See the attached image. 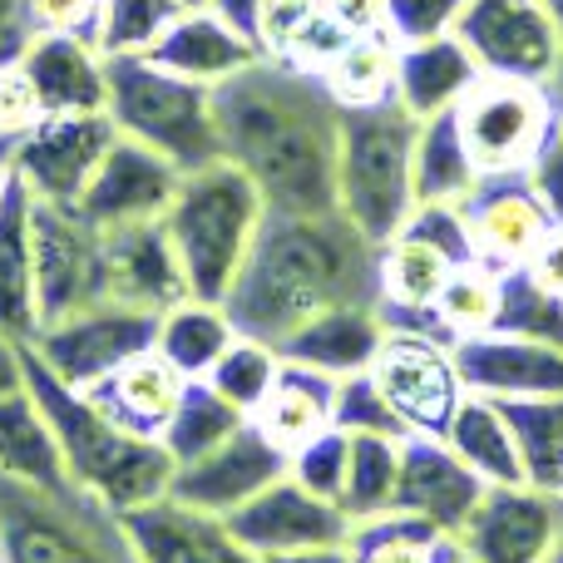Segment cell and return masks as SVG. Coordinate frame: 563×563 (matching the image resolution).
I'll list each match as a JSON object with an SVG mask.
<instances>
[{"mask_svg":"<svg viewBox=\"0 0 563 563\" xmlns=\"http://www.w3.org/2000/svg\"><path fill=\"white\" fill-rule=\"evenodd\" d=\"M178 5H184V10H194V5H208V0H178Z\"/></svg>","mask_w":563,"mask_h":563,"instance_id":"94428289","label":"cell"},{"mask_svg":"<svg viewBox=\"0 0 563 563\" xmlns=\"http://www.w3.org/2000/svg\"><path fill=\"white\" fill-rule=\"evenodd\" d=\"M440 440H445L485 485H525L519 455H515V435H509V426H505L499 400L470 396L465 390V400L455 406V416H450V426Z\"/></svg>","mask_w":563,"mask_h":563,"instance_id":"1f68e13d","label":"cell"},{"mask_svg":"<svg viewBox=\"0 0 563 563\" xmlns=\"http://www.w3.org/2000/svg\"><path fill=\"white\" fill-rule=\"evenodd\" d=\"M559 95L549 85H529V79H495L479 75L455 104V124L465 139L470 158H475L479 178L499 174H525L529 158L539 154L544 134L559 119Z\"/></svg>","mask_w":563,"mask_h":563,"instance_id":"ba28073f","label":"cell"},{"mask_svg":"<svg viewBox=\"0 0 563 563\" xmlns=\"http://www.w3.org/2000/svg\"><path fill=\"white\" fill-rule=\"evenodd\" d=\"M479 495H485V479L440 435H416V430L400 435V470H396V495H390L396 515L420 519V525L455 539V529L470 519Z\"/></svg>","mask_w":563,"mask_h":563,"instance_id":"ac0fdd59","label":"cell"},{"mask_svg":"<svg viewBox=\"0 0 563 563\" xmlns=\"http://www.w3.org/2000/svg\"><path fill=\"white\" fill-rule=\"evenodd\" d=\"M119 525L139 563H263L253 549L238 544L228 519L188 509L168 495L134 515H119Z\"/></svg>","mask_w":563,"mask_h":563,"instance_id":"44dd1931","label":"cell"},{"mask_svg":"<svg viewBox=\"0 0 563 563\" xmlns=\"http://www.w3.org/2000/svg\"><path fill=\"white\" fill-rule=\"evenodd\" d=\"M563 529V499L534 485H485L455 529L465 563H544Z\"/></svg>","mask_w":563,"mask_h":563,"instance_id":"4fadbf2b","label":"cell"},{"mask_svg":"<svg viewBox=\"0 0 563 563\" xmlns=\"http://www.w3.org/2000/svg\"><path fill=\"white\" fill-rule=\"evenodd\" d=\"M218 144L253 178L267 213H336V139L341 104L321 75L277 55L213 89Z\"/></svg>","mask_w":563,"mask_h":563,"instance_id":"6da1fadb","label":"cell"},{"mask_svg":"<svg viewBox=\"0 0 563 563\" xmlns=\"http://www.w3.org/2000/svg\"><path fill=\"white\" fill-rule=\"evenodd\" d=\"M263 5L267 0H208V10H218V15H223L233 30H243L253 45H257V20H263Z\"/></svg>","mask_w":563,"mask_h":563,"instance_id":"816d5d0a","label":"cell"},{"mask_svg":"<svg viewBox=\"0 0 563 563\" xmlns=\"http://www.w3.org/2000/svg\"><path fill=\"white\" fill-rule=\"evenodd\" d=\"M544 5H549V10H554V20H559V25H563V0H544Z\"/></svg>","mask_w":563,"mask_h":563,"instance_id":"91938a15","label":"cell"},{"mask_svg":"<svg viewBox=\"0 0 563 563\" xmlns=\"http://www.w3.org/2000/svg\"><path fill=\"white\" fill-rule=\"evenodd\" d=\"M525 178H529V188H534L539 203L549 208V218L563 223V109H559L554 129L544 134V144H539V154L529 158Z\"/></svg>","mask_w":563,"mask_h":563,"instance_id":"7dc6e473","label":"cell"},{"mask_svg":"<svg viewBox=\"0 0 563 563\" xmlns=\"http://www.w3.org/2000/svg\"><path fill=\"white\" fill-rule=\"evenodd\" d=\"M460 386L485 400H529L563 396V346L509 331H479V336L450 341Z\"/></svg>","mask_w":563,"mask_h":563,"instance_id":"d6986e66","label":"cell"},{"mask_svg":"<svg viewBox=\"0 0 563 563\" xmlns=\"http://www.w3.org/2000/svg\"><path fill=\"white\" fill-rule=\"evenodd\" d=\"M228 529L257 559H273V554H291V549H311V544H341L351 534V519L331 499L311 495L291 475H282L267 489H257L243 509H233Z\"/></svg>","mask_w":563,"mask_h":563,"instance_id":"ffe728a7","label":"cell"},{"mask_svg":"<svg viewBox=\"0 0 563 563\" xmlns=\"http://www.w3.org/2000/svg\"><path fill=\"white\" fill-rule=\"evenodd\" d=\"M489 331H509V336H534L563 346V297L544 291L539 282H529L525 267L499 273V311Z\"/></svg>","mask_w":563,"mask_h":563,"instance_id":"60d3db41","label":"cell"},{"mask_svg":"<svg viewBox=\"0 0 563 563\" xmlns=\"http://www.w3.org/2000/svg\"><path fill=\"white\" fill-rule=\"evenodd\" d=\"M277 366H282V356H277L273 346H267V341L233 336V341H228V351H223V356H218L198 380H208V386H213L233 410L253 416V410L263 406L267 386H273Z\"/></svg>","mask_w":563,"mask_h":563,"instance_id":"ab89813d","label":"cell"},{"mask_svg":"<svg viewBox=\"0 0 563 563\" xmlns=\"http://www.w3.org/2000/svg\"><path fill=\"white\" fill-rule=\"evenodd\" d=\"M495 311H499V273H489V267H479V263H465L445 282V291L435 297V307H430L420 331H430V336H440V341L479 336V331L495 327Z\"/></svg>","mask_w":563,"mask_h":563,"instance_id":"f35d334b","label":"cell"},{"mask_svg":"<svg viewBox=\"0 0 563 563\" xmlns=\"http://www.w3.org/2000/svg\"><path fill=\"white\" fill-rule=\"evenodd\" d=\"M184 386H188V376H178L158 351H144V356L124 361L119 371H109L104 380H95L85 396L95 400L114 426L134 430V435H144V440H158L168 416H174L178 396H184Z\"/></svg>","mask_w":563,"mask_h":563,"instance_id":"484cf974","label":"cell"},{"mask_svg":"<svg viewBox=\"0 0 563 563\" xmlns=\"http://www.w3.org/2000/svg\"><path fill=\"white\" fill-rule=\"evenodd\" d=\"M396 35L371 30V35H351L317 75L336 95V104H376V99L396 95Z\"/></svg>","mask_w":563,"mask_h":563,"instance_id":"e575fe53","label":"cell"},{"mask_svg":"<svg viewBox=\"0 0 563 563\" xmlns=\"http://www.w3.org/2000/svg\"><path fill=\"white\" fill-rule=\"evenodd\" d=\"M0 479L25 489H45V495H59L69 485L65 455H59L55 426L45 420L40 400L30 396V386L0 396Z\"/></svg>","mask_w":563,"mask_h":563,"instance_id":"4316f807","label":"cell"},{"mask_svg":"<svg viewBox=\"0 0 563 563\" xmlns=\"http://www.w3.org/2000/svg\"><path fill=\"white\" fill-rule=\"evenodd\" d=\"M400 470V440L396 435H346V475H341L336 509L361 525L390 509Z\"/></svg>","mask_w":563,"mask_h":563,"instance_id":"8d00e7d4","label":"cell"},{"mask_svg":"<svg viewBox=\"0 0 563 563\" xmlns=\"http://www.w3.org/2000/svg\"><path fill=\"white\" fill-rule=\"evenodd\" d=\"M109 144H114L109 114H40L15 139L10 174L35 203H75Z\"/></svg>","mask_w":563,"mask_h":563,"instance_id":"5bb4252c","label":"cell"},{"mask_svg":"<svg viewBox=\"0 0 563 563\" xmlns=\"http://www.w3.org/2000/svg\"><path fill=\"white\" fill-rule=\"evenodd\" d=\"M10 164H15V139H0V194L10 184Z\"/></svg>","mask_w":563,"mask_h":563,"instance_id":"9f6ffc18","label":"cell"},{"mask_svg":"<svg viewBox=\"0 0 563 563\" xmlns=\"http://www.w3.org/2000/svg\"><path fill=\"white\" fill-rule=\"evenodd\" d=\"M371 380L380 386V396L390 400V410L400 416L406 435H445L455 406L465 400L455 371V351L450 341L430 336L420 327H386L376 361H371Z\"/></svg>","mask_w":563,"mask_h":563,"instance_id":"7c38bea8","label":"cell"},{"mask_svg":"<svg viewBox=\"0 0 563 563\" xmlns=\"http://www.w3.org/2000/svg\"><path fill=\"white\" fill-rule=\"evenodd\" d=\"M529 282H539L544 291H554V297H563V223L549 228V238L534 247V257L525 263Z\"/></svg>","mask_w":563,"mask_h":563,"instance_id":"f907efd6","label":"cell"},{"mask_svg":"<svg viewBox=\"0 0 563 563\" xmlns=\"http://www.w3.org/2000/svg\"><path fill=\"white\" fill-rule=\"evenodd\" d=\"M460 218L470 233V253L489 273H515L534 257V247L549 238L554 218L534 198L525 174H499L479 178L465 198H460Z\"/></svg>","mask_w":563,"mask_h":563,"instance_id":"2e32d148","label":"cell"},{"mask_svg":"<svg viewBox=\"0 0 563 563\" xmlns=\"http://www.w3.org/2000/svg\"><path fill=\"white\" fill-rule=\"evenodd\" d=\"M178 178L184 174L168 158H158L154 148L114 134V144L95 164V174H89L85 194L75 198V208L99 233L104 228H124V223H148V218L168 213V203L178 194Z\"/></svg>","mask_w":563,"mask_h":563,"instance_id":"e0dca14e","label":"cell"},{"mask_svg":"<svg viewBox=\"0 0 563 563\" xmlns=\"http://www.w3.org/2000/svg\"><path fill=\"white\" fill-rule=\"evenodd\" d=\"M15 49H20V40H0V59H5V55H15Z\"/></svg>","mask_w":563,"mask_h":563,"instance_id":"680465c9","label":"cell"},{"mask_svg":"<svg viewBox=\"0 0 563 563\" xmlns=\"http://www.w3.org/2000/svg\"><path fill=\"white\" fill-rule=\"evenodd\" d=\"M238 426H247L243 410H233L223 396H218L208 380H188L184 396H178L174 416H168L164 435H158V445L168 450V460L174 465H184V460L203 455V450L223 445L228 435H233Z\"/></svg>","mask_w":563,"mask_h":563,"instance_id":"74e56055","label":"cell"},{"mask_svg":"<svg viewBox=\"0 0 563 563\" xmlns=\"http://www.w3.org/2000/svg\"><path fill=\"white\" fill-rule=\"evenodd\" d=\"M263 218H267L263 194L228 158L178 178V194L164 213V233L174 243L178 267H184L188 297L198 301L228 297Z\"/></svg>","mask_w":563,"mask_h":563,"instance_id":"277c9868","label":"cell"},{"mask_svg":"<svg viewBox=\"0 0 563 563\" xmlns=\"http://www.w3.org/2000/svg\"><path fill=\"white\" fill-rule=\"evenodd\" d=\"M544 563H563V529H559V539H554V549H549Z\"/></svg>","mask_w":563,"mask_h":563,"instance_id":"6f0895ef","label":"cell"},{"mask_svg":"<svg viewBox=\"0 0 563 563\" xmlns=\"http://www.w3.org/2000/svg\"><path fill=\"white\" fill-rule=\"evenodd\" d=\"M154 327H158L154 311H139L104 297L95 307H79L69 317L40 327L35 341H30V356L55 380H65L69 390H89L124 361L154 351Z\"/></svg>","mask_w":563,"mask_h":563,"instance_id":"30bf717a","label":"cell"},{"mask_svg":"<svg viewBox=\"0 0 563 563\" xmlns=\"http://www.w3.org/2000/svg\"><path fill=\"white\" fill-rule=\"evenodd\" d=\"M380 341H386V311H380V301H346V307H331L321 317H311L307 327H297L277 346V356L341 380V376L366 371L376 361Z\"/></svg>","mask_w":563,"mask_h":563,"instance_id":"d4e9b609","label":"cell"},{"mask_svg":"<svg viewBox=\"0 0 563 563\" xmlns=\"http://www.w3.org/2000/svg\"><path fill=\"white\" fill-rule=\"evenodd\" d=\"M25 35H79L95 40L99 0H20Z\"/></svg>","mask_w":563,"mask_h":563,"instance_id":"f6af8a7d","label":"cell"},{"mask_svg":"<svg viewBox=\"0 0 563 563\" xmlns=\"http://www.w3.org/2000/svg\"><path fill=\"white\" fill-rule=\"evenodd\" d=\"M178 0H99L95 49L99 55H148L164 25L178 15Z\"/></svg>","mask_w":563,"mask_h":563,"instance_id":"b9f144b4","label":"cell"},{"mask_svg":"<svg viewBox=\"0 0 563 563\" xmlns=\"http://www.w3.org/2000/svg\"><path fill=\"white\" fill-rule=\"evenodd\" d=\"M104 297L139 311H168L188 297L184 267L164 233V218L104 228Z\"/></svg>","mask_w":563,"mask_h":563,"instance_id":"7402d4cb","label":"cell"},{"mask_svg":"<svg viewBox=\"0 0 563 563\" xmlns=\"http://www.w3.org/2000/svg\"><path fill=\"white\" fill-rule=\"evenodd\" d=\"M15 65L40 114H104V55L79 35H25Z\"/></svg>","mask_w":563,"mask_h":563,"instance_id":"603a6c76","label":"cell"},{"mask_svg":"<svg viewBox=\"0 0 563 563\" xmlns=\"http://www.w3.org/2000/svg\"><path fill=\"white\" fill-rule=\"evenodd\" d=\"M233 336H238V327L228 321L223 301L184 297V301H174L168 311H158L154 351L178 371V376L198 380L218 356H223Z\"/></svg>","mask_w":563,"mask_h":563,"instance_id":"4dcf8cb0","label":"cell"},{"mask_svg":"<svg viewBox=\"0 0 563 563\" xmlns=\"http://www.w3.org/2000/svg\"><path fill=\"white\" fill-rule=\"evenodd\" d=\"M346 301H380L376 243L341 213H267L223 297L238 336L282 346L297 327Z\"/></svg>","mask_w":563,"mask_h":563,"instance_id":"7a4b0ae2","label":"cell"},{"mask_svg":"<svg viewBox=\"0 0 563 563\" xmlns=\"http://www.w3.org/2000/svg\"><path fill=\"white\" fill-rule=\"evenodd\" d=\"M455 15H460V0H386V30L396 35V45L450 35Z\"/></svg>","mask_w":563,"mask_h":563,"instance_id":"bcb514c9","label":"cell"},{"mask_svg":"<svg viewBox=\"0 0 563 563\" xmlns=\"http://www.w3.org/2000/svg\"><path fill=\"white\" fill-rule=\"evenodd\" d=\"M327 15L341 35H371L386 30V0H327Z\"/></svg>","mask_w":563,"mask_h":563,"instance_id":"681fc988","label":"cell"},{"mask_svg":"<svg viewBox=\"0 0 563 563\" xmlns=\"http://www.w3.org/2000/svg\"><path fill=\"white\" fill-rule=\"evenodd\" d=\"M0 563H139L119 515L79 489H25L0 479Z\"/></svg>","mask_w":563,"mask_h":563,"instance_id":"52a82bcc","label":"cell"},{"mask_svg":"<svg viewBox=\"0 0 563 563\" xmlns=\"http://www.w3.org/2000/svg\"><path fill=\"white\" fill-rule=\"evenodd\" d=\"M20 341H10V336H0V396H10V390H20L25 386V366H20Z\"/></svg>","mask_w":563,"mask_h":563,"instance_id":"db71d44e","label":"cell"},{"mask_svg":"<svg viewBox=\"0 0 563 563\" xmlns=\"http://www.w3.org/2000/svg\"><path fill=\"white\" fill-rule=\"evenodd\" d=\"M410 184H416V203H460V198L479 184V168H475V158H470L465 139H460L455 109L420 119Z\"/></svg>","mask_w":563,"mask_h":563,"instance_id":"d6a6232c","label":"cell"},{"mask_svg":"<svg viewBox=\"0 0 563 563\" xmlns=\"http://www.w3.org/2000/svg\"><path fill=\"white\" fill-rule=\"evenodd\" d=\"M479 79L475 59L465 55L455 35H435V40H416L400 45L396 55V104L416 119L445 114L465 99V89Z\"/></svg>","mask_w":563,"mask_h":563,"instance_id":"f1b7e54d","label":"cell"},{"mask_svg":"<svg viewBox=\"0 0 563 563\" xmlns=\"http://www.w3.org/2000/svg\"><path fill=\"white\" fill-rule=\"evenodd\" d=\"M40 331L35 317V263H30V194L10 174L0 194V336L30 346Z\"/></svg>","mask_w":563,"mask_h":563,"instance_id":"f546056e","label":"cell"},{"mask_svg":"<svg viewBox=\"0 0 563 563\" xmlns=\"http://www.w3.org/2000/svg\"><path fill=\"white\" fill-rule=\"evenodd\" d=\"M450 35L465 45L479 75L549 89L563 79V25L544 0H460Z\"/></svg>","mask_w":563,"mask_h":563,"instance_id":"9c48e42d","label":"cell"},{"mask_svg":"<svg viewBox=\"0 0 563 563\" xmlns=\"http://www.w3.org/2000/svg\"><path fill=\"white\" fill-rule=\"evenodd\" d=\"M282 475H287V455H282L273 440L247 420V426H238L223 445H213V450H203V455L174 465L168 499L228 519L233 509H243L257 489H267Z\"/></svg>","mask_w":563,"mask_h":563,"instance_id":"9a60e30c","label":"cell"},{"mask_svg":"<svg viewBox=\"0 0 563 563\" xmlns=\"http://www.w3.org/2000/svg\"><path fill=\"white\" fill-rule=\"evenodd\" d=\"M263 563H351V549L341 539V544H311V549H291V554H273Z\"/></svg>","mask_w":563,"mask_h":563,"instance_id":"f5cc1de1","label":"cell"},{"mask_svg":"<svg viewBox=\"0 0 563 563\" xmlns=\"http://www.w3.org/2000/svg\"><path fill=\"white\" fill-rule=\"evenodd\" d=\"M346 549H351V563H465L450 534L420 525V519L396 515V509L351 525Z\"/></svg>","mask_w":563,"mask_h":563,"instance_id":"d590c367","label":"cell"},{"mask_svg":"<svg viewBox=\"0 0 563 563\" xmlns=\"http://www.w3.org/2000/svg\"><path fill=\"white\" fill-rule=\"evenodd\" d=\"M331 416H336V376H321V371H311V366L282 361L273 386H267V396H263V406H257L247 420L273 440L282 455H291L297 445H307V440H317L321 430L336 426Z\"/></svg>","mask_w":563,"mask_h":563,"instance_id":"83f0119b","label":"cell"},{"mask_svg":"<svg viewBox=\"0 0 563 563\" xmlns=\"http://www.w3.org/2000/svg\"><path fill=\"white\" fill-rule=\"evenodd\" d=\"M287 475L297 479L301 489H311V495L331 499L336 505L341 495V475H346V430H321L317 440H307V445H297L287 455Z\"/></svg>","mask_w":563,"mask_h":563,"instance_id":"ee69618b","label":"cell"},{"mask_svg":"<svg viewBox=\"0 0 563 563\" xmlns=\"http://www.w3.org/2000/svg\"><path fill=\"white\" fill-rule=\"evenodd\" d=\"M40 119V104L30 95L25 75H20L15 55L0 59V139H20Z\"/></svg>","mask_w":563,"mask_h":563,"instance_id":"c3c4849f","label":"cell"},{"mask_svg":"<svg viewBox=\"0 0 563 563\" xmlns=\"http://www.w3.org/2000/svg\"><path fill=\"white\" fill-rule=\"evenodd\" d=\"M499 410H505V426L515 435L525 485L563 499V396L499 400Z\"/></svg>","mask_w":563,"mask_h":563,"instance_id":"836d02e7","label":"cell"},{"mask_svg":"<svg viewBox=\"0 0 563 563\" xmlns=\"http://www.w3.org/2000/svg\"><path fill=\"white\" fill-rule=\"evenodd\" d=\"M257 55H263V49L208 5L178 10V15L164 25V35L148 45V59H154V65L174 69V75L194 79V85H208V89L233 79L238 69H247Z\"/></svg>","mask_w":563,"mask_h":563,"instance_id":"cb8c5ba5","label":"cell"},{"mask_svg":"<svg viewBox=\"0 0 563 563\" xmlns=\"http://www.w3.org/2000/svg\"><path fill=\"white\" fill-rule=\"evenodd\" d=\"M30 263L40 327L104 301V233L75 203L30 198Z\"/></svg>","mask_w":563,"mask_h":563,"instance_id":"8fae6325","label":"cell"},{"mask_svg":"<svg viewBox=\"0 0 563 563\" xmlns=\"http://www.w3.org/2000/svg\"><path fill=\"white\" fill-rule=\"evenodd\" d=\"M416 129L420 119L390 99L376 104H341L336 139V213L356 228L366 243H386L416 208Z\"/></svg>","mask_w":563,"mask_h":563,"instance_id":"5b68a950","label":"cell"},{"mask_svg":"<svg viewBox=\"0 0 563 563\" xmlns=\"http://www.w3.org/2000/svg\"><path fill=\"white\" fill-rule=\"evenodd\" d=\"M0 40H25V25H20V0H0Z\"/></svg>","mask_w":563,"mask_h":563,"instance_id":"11a10c76","label":"cell"},{"mask_svg":"<svg viewBox=\"0 0 563 563\" xmlns=\"http://www.w3.org/2000/svg\"><path fill=\"white\" fill-rule=\"evenodd\" d=\"M20 366H25V386L40 400L45 420L55 426L59 455H65L69 485L85 499H95L109 515H134V509L154 505L168 495V479H174V460L158 440H144L134 430L114 426L85 390H69L65 380H55L30 346L20 351Z\"/></svg>","mask_w":563,"mask_h":563,"instance_id":"3957f363","label":"cell"},{"mask_svg":"<svg viewBox=\"0 0 563 563\" xmlns=\"http://www.w3.org/2000/svg\"><path fill=\"white\" fill-rule=\"evenodd\" d=\"M104 114L114 134L154 148L178 174L223 158L213 89L154 65L148 55H104Z\"/></svg>","mask_w":563,"mask_h":563,"instance_id":"8992f818","label":"cell"},{"mask_svg":"<svg viewBox=\"0 0 563 563\" xmlns=\"http://www.w3.org/2000/svg\"><path fill=\"white\" fill-rule=\"evenodd\" d=\"M336 430L346 435H406L400 416L390 410V400L380 396V386L371 380V371H356V376H341L336 380Z\"/></svg>","mask_w":563,"mask_h":563,"instance_id":"7bdbcfd3","label":"cell"}]
</instances>
